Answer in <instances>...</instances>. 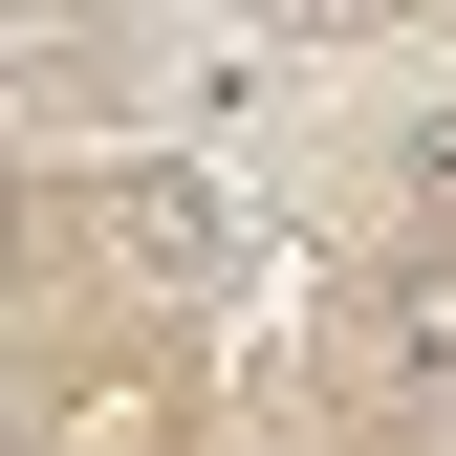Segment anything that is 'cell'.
Returning <instances> with one entry per match:
<instances>
[{"label":"cell","instance_id":"6da1fadb","mask_svg":"<svg viewBox=\"0 0 456 456\" xmlns=\"http://www.w3.org/2000/svg\"><path fill=\"white\" fill-rule=\"evenodd\" d=\"M87 261L131 282V305H240V282H261V217L217 175H175V152H109V175H87Z\"/></svg>","mask_w":456,"mask_h":456},{"label":"cell","instance_id":"7a4b0ae2","mask_svg":"<svg viewBox=\"0 0 456 456\" xmlns=\"http://www.w3.org/2000/svg\"><path fill=\"white\" fill-rule=\"evenodd\" d=\"M326 370H348L370 435H456V240H391L348 305H326Z\"/></svg>","mask_w":456,"mask_h":456},{"label":"cell","instance_id":"3957f363","mask_svg":"<svg viewBox=\"0 0 456 456\" xmlns=\"http://www.w3.org/2000/svg\"><path fill=\"white\" fill-rule=\"evenodd\" d=\"M44 456H175V391L109 370V391H66V413H44Z\"/></svg>","mask_w":456,"mask_h":456},{"label":"cell","instance_id":"277c9868","mask_svg":"<svg viewBox=\"0 0 456 456\" xmlns=\"http://www.w3.org/2000/svg\"><path fill=\"white\" fill-rule=\"evenodd\" d=\"M305 22H413V0H305Z\"/></svg>","mask_w":456,"mask_h":456}]
</instances>
